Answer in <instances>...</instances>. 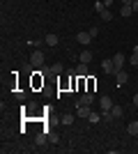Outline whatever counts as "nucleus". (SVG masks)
<instances>
[{
    "label": "nucleus",
    "instance_id": "1",
    "mask_svg": "<svg viewBox=\"0 0 138 154\" xmlns=\"http://www.w3.org/2000/svg\"><path fill=\"white\" fill-rule=\"evenodd\" d=\"M44 58H46V55L41 51H35L32 55H30V64H32L35 69H41V67H44Z\"/></svg>",
    "mask_w": 138,
    "mask_h": 154
},
{
    "label": "nucleus",
    "instance_id": "2",
    "mask_svg": "<svg viewBox=\"0 0 138 154\" xmlns=\"http://www.w3.org/2000/svg\"><path fill=\"white\" fill-rule=\"evenodd\" d=\"M92 58H94V53H92L90 48H85V51H81V53H78V62H83V64H90Z\"/></svg>",
    "mask_w": 138,
    "mask_h": 154
},
{
    "label": "nucleus",
    "instance_id": "3",
    "mask_svg": "<svg viewBox=\"0 0 138 154\" xmlns=\"http://www.w3.org/2000/svg\"><path fill=\"white\" fill-rule=\"evenodd\" d=\"M113 64H115V74H118V71L124 67V53H115V55H113Z\"/></svg>",
    "mask_w": 138,
    "mask_h": 154
},
{
    "label": "nucleus",
    "instance_id": "4",
    "mask_svg": "<svg viewBox=\"0 0 138 154\" xmlns=\"http://www.w3.org/2000/svg\"><path fill=\"white\" fill-rule=\"evenodd\" d=\"M92 101H94V94H92V92H85V94H81V99L76 101V106H78V103L81 106H90Z\"/></svg>",
    "mask_w": 138,
    "mask_h": 154
},
{
    "label": "nucleus",
    "instance_id": "5",
    "mask_svg": "<svg viewBox=\"0 0 138 154\" xmlns=\"http://www.w3.org/2000/svg\"><path fill=\"white\" fill-rule=\"evenodd\" d=\"M99 108L101 110H111L113 108V99L111 97H101V99H99Z\"/></svg>",
    "mask_w": 138,
    "mask_h": 154
},
{
    "label": "nucleus",
    "instance_id": "6",
    "mask_svg": "<svg viewBox=\"0 0 138 154\" xmlns=\"http://www.w3.org/2000/svg\"><path fill=\"white\" fill-rule=\"evenodd\" d=\"M127 81H129V74H127L124 69H120L118 74H115V83H118V85H124Z\"/></svg>",
    "mask_w": 138,
    "mask_h": 154
},
{
    "label": "nucleus",
    "instance_id": "7",
    "mask_svg": "<svg viewBox=\"0 0 138 154\" xmlns=\"http://www.w3.org/2000/svg\"><path fill=\"white\" fill-rule=\"evenodd\" d=\"M76 39H78V44L87 46V44L92 42V35H90V32H78V35H76Z\"/></svg>",
    "mask_w": 138,
    "mask_h": 154
},
{
    "label": "nucleus",
    "instance_id": "8",
    "mask_svg": "<svg viewBox=\"0 0 138 154\" xmlns=\"http://www.w3.org/2000/svg\"><path fill=\"white\" fill-rule=\"evenodd\" d=\"M76 113H78V117H83V120H87L92 110H90V106H81V103H78V106H76Z\"/></svg>",
    "mask_w": 138,
    "mask_h": 154
},
{
    "label": "nucleus",
    "instance_id": "9",
    "mask_svg": "<svg viewBox=\"0 0 138 154\" xmlns=\"http://www.w3.org/2000/svg\"><path fill=\"white\" fill-rule=\"evenodd\" d=\"M101 69H104L106 74H115V64H113V58H111V60H104V62H101Z\"/></svg>",
    "mask_w": 138,
    "mask_h": 154
},
{
    "label": "nucleus",
    "instance_id": "10",
    "mask_svg": "<svg viewBox=\"0 0 138 154\" xmlns=\"http://www.w3.org/2000/svg\"><path fill=\"white\" fill-rule=\"evenodd\" d=\"M76 74H78V78H85L87 74H90V69H87V64L78 62V67H76Z\"/></svg>",
    "mask_w": 138,
    "mask_h": 154
},
{
    "label": "nucleus",
    "instance_id": "11",
    "mask_svg": "<svg viewBox=\"0 0 138 154\" xmlns=\"http://www.w3.org/2000/svg\"><path fill=\"white\" fill-rule=\"evenodd\" d=\"M44 42L48 46H58V35H53V32H51V35H46V37H44Z\"/></svg>",
    "mask_w": 138,
    "mask_h": 154
},
{
    "label": "nucleus",
    "instance_id": "12",
    "mask_svg": "<svg viewBox=\"0 0 138 154\" xmlns=\"http://www.w3.org/2000/svg\"><path fill=\"white\" fill-rule=\"evenodd\" d=\"M111 113H113V117H115V120H120V117L124 115V108H122V106H113Z\"/></svg>",
    "mask_w": 138,
    "mask_h": 154
},
{
    "label": "nucleus",
    "instance_id": "13",
    "mask_svg": "<svg viewBox=\"0 0 138 154\" xmlns=\"http://www.w3.org/2000/svg\"><path fill=\"white\" fill-rule=\"evenodd\" d=\"M131 14H133V7H131V5H122L120 16H124V19H127V16H131Z\"/></svg>",
    "mask_w": 138,
    "mask_h": 154
},
{
    "label": "nucleus",
    "instance_id": "14",
    "mask_svg": "<svg viewBox=\"0 0 138 154\" xmlns=\"http://www.w3.org/2000/svg\"><path fill=\"white\" fill-rule=\"evenodd\" d=\"M127 131L131 136H138V120H133V122H129V127H127Z\"/></svg>",
    "mask_w": 138,
    "mask_h": 154
},
{
    "label": "nucleus",
    "instance_id": "15",
    "mask_svg": "<svg viewBox=\"0 0 138 154\" xmlns=\"http://www.w3.org/2000/svg\"><path fill=\"white\" fill-rule=\"evenodd\" d=\"M62 71H65V64H62V62H55L51 67V74H62Z\"/></svg>",
    "mask_w": 138,
    "mask_h": 154
},
{
    "label": "nucleus",
    "instance_id": "16",
    "mask_svg": "<svg viewBox=\"0 0 138 154\" xmlns=\"http://www.w3.org/2000/svg\"><path fill=\"white\" fill-rule=\"evenodd\" d=\"M87 122H90V124H97V122H101V113H90Z\"/></svg>",
    "mask_w": 138,
    "mask_h": 154
},
{
    "label": "nucleus",
    "instance_id": "17",
    "mask_svg": "<svg viewBox=\"0 0 138 154\" xmlns=\"http://www.w3.org/2000/svg\"><path fill=\"white\" fill-rule=\"evenodd\" d=\"M104 9H108V7L104 5V0H94V12H99V14H101Z\"/></svg>",
    "mask_w": 138,
    "mask_h": 154
},
{
    "label": "nucleus",
    "instance_id": "18",
    "mask_svg": "<svg viewBox=\"0 0 138 154\" xmlns=\"http://www.w3.org/2000/svg\"><path fill=\"white\" fill-rule=\"evenodd\" d=\"M72 122H74V115H72V113H65V115H62V124H65V127H69Z\"/></svg>",
    "mask_w": 138,
    "mask_h": 154
},
{
    "label": "nucleus",
    "instance_id": "19",
    "mask_svg": "<svg viewBox=\"0 0 138 154\" xmlns=\"http://www.w3.org/2000/svg\"><path fill=\"white\" fill-rule=\"evenodd\" d=\"M101 16V21H113V14H111V9H104V12L99 14Z\"/></svg>",
    "mask_w": 138,
    "mask_h": 154
},
{
    "label": "nucleus",
    "instance_id": "20",
    "mask_svg": "<svg viewBox=\"0 0 138 154\" xmlns=\"http://www.w3.org/2000/svg\"><path fill=\"white\" fill-rule=\"evenodd\" d=\"M101 120L111 122V120H115V117H113V113H111V110H104V113H101Z\"/></svg>",
    "mask_w": 138,
    "mask_h": 154
},
{
    "label": "nucleus",
    "instance_id": "21",
    "mask_svg": "<svg viewBox=\"0 0 138 154\" xmlns=\"http://www.w3.org/2000/svg\"><path fill=\"white\" fill-rule=\"evenodd\" d=\"M46 140H48V136H46V134H39V136H37V145H44Z\"/></svg>",
    "mask_w": 138,
    "mask_h": 154
},
{
    "label": "nucleus",
    "instance_id": "22",
    "mask_svg": "<svg viewBox=\"0 0 138 154\" xmlns=\"http://www.w3.org/2000/svg\"><path fill=\"white\" fill-rule=\"evenodd\" d=\"M129 62H131V67H138V53H133L131 58H129Z\"/></svg>",
    "mask_w": 138,
    "mask_h": 154
},
{
    "label": "nucleus",
    "instance_id": "23",
    "mask_svg": "<svg viewBox=\"0 0 138 154\" xmlns=\"http://www.w3.org/2000/svg\"><path fill=\"white\" fill-rule=\"evenodd\" d=\"M131 7H133V12H138V0H133V2H131Z\"/></svg>",
    "mask_w": 138,
    "mask_h": 154
},
{
    "label": "nucleus",
    "instance_id": "24",
    "mask_svg": "<svg viewBox=\"0 0 138 154\" xmlns=\"http://www.w3.org/2000/svg\"><path fill=\"white\" fill-rule=\"evenodd\" d=\"M131 101H133V106H138V94H133V99H131Z\"/></svg>",
    "mask_w": 138,
    "mask_h": 154
},
{
    "label": "nucleus",
    "instance_id": "25",
    "mask_svg": "<svg viewBox=\"0 0 138 154\" xmlns=\"http://www.w3.org/2000/svg\"><path fill=\"white\" fill-rule=\"evenodd\" d=\"M120 2H122V5H131L133 0H120Z\"/></svg>",
    "mask_w": 138,
    "mask_h": 154
},
{
    "label": "nucleus",
    "instance_id": "26",
    "mask_svg": "<svg viewBox=\"0 0 138 154\" xmlns=\"http://www.w3.org/2000/svg\"><path fill=\"white\" fill-rule=\"evenodd\" d=\"M133 53H138V46H133Z\"/></svg>",
    "mask_w": 138,
    "mask_h": 154
}]
</instances>
